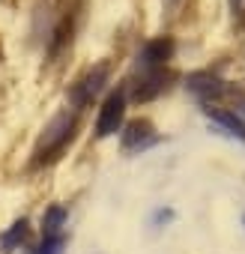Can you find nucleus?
Returning a JSON list of instances; mask_svg holds the SVG:
<instances>
[{
	"mask_svg": "<svg viewBox=\"0 0 245 254\" xmlns=\"http://www.w3.org/2000/svg\"><path fill=\"white\" fill-rule=\"evenodd\" d=\"M75 117L69 114V111H60L48 126H45V132H42V138H39V144H36V150H33V156H36V165H42V162H51V159H57L63 150H66V144L75 138Z\"/></svg>",
	"mask_w": 245,
	"mask_h": 254,
	"instance_id": "1",
	"label": "nucleus"
},
{
	"mask_svg": "<svg viewBox=\"0 0 245 254\" xmlns=\"http://www.w3.org/2000/svg\"><path fill=\"white\" fill-rule=\"evenodd\" d=\"M122 117H126V93L122 90H114L105 102H102V111H99V120H96V138H111L122 129Z\"/></svg>",
	"mask_w": 245,
	"mask_h": 254,
	"instance_id": "2",
	"label": "nucleus"
},
{
	"mask_svg": "<svg viewBox=\"0 0 245 254\" xmlns=\"http://www.w3.org/2000/svg\"><path fill=\"white\" fill-rule=\"evenodd\" d=\"M105 81H108V66L102 63V66L90 69L81 81H75V84H72L69 99H72L78 108H87V105H93V99H96V93L102 90V84H105Z\"/></svg>",
	"mask_w": 245,
	"mask_h": 254,
	"instance_id": "3",
	"label": "nucleus"
},
{
	"mask_svg": "<svg viewBox=\"0 0 245 254\" xmlns=\"http://www.w3.org/2000/svg\"><path fill=\"white\" fill-rule=\"evenodd\" d=\"M168 81H174V75L168 69H144L141 81L132 84V99L135 102H150V99H156L159 93H165L171 87Z\"/></svg>",
	"mask_w": 245,
	"mask_h": 254,
	"instance_id": "4",
	"label": "nucleus"
},
{
	"mask_svg": "<svg viewBox=\"0 0 245 254\" xmlns=\"http://www.w3.org/2000/svg\"><path fill=\"white\" fill-rule=\"evenodd\" d=\"M174 39L171 36H159V39H150L141 54H138V66L141 69H165V63L174 57Z\"/></svg>",
	"mask_w": 245,
	"mask_h": 254,
	"instance_id": "5",
	"label": "nucleus"
},
{
	"mask_svg": "<svg viewBox=\"0 0 245 254\" xmlns=\"http://www.w3.org/2000/svg\"><path fill=\"white\" fill-rule=\"evenodd\" d=\"M185 87L200 99H218L224 93V81L218 75H212V72H191L185 78Z\"/></svg>",
	"mask_w": 245,
	"mask_h": 254,
	"instance_id": "6",
	"label": "nucleus"
},
{
	"mask_svg": "<svg viewBox=\"0 0 245 254\" xmlns=\"http://www.w3.org/2000/svg\"><path fill=\"white\" fill-rule=\"evenodd\" d=\"M203 114H206L212 123H218L227 135H233V138L245 141V120H242V117H236L233 111H224V108H212V105H206V108H203Z\"/></svg>",
	"mask_w": 245,
	"mask_h": 254,
	"instance_id": "7",
	"label": "nucleus"
},
{
	"mask_svg": "<svg viewBox=\"0 0 245 254\" xmlns=\"http://www.w3.org/2000/svg\"><path fill=\"white\" fill-rule=\"evenodd\" d=\"M153 141V123L150 120H132L129 126H126V132H122V147L126 150H141V147H147Z\"/></svg>",
	"mask_w": 245,
	"mask_h": 254,
	"instance_id": "8",
	"label": "nucleus"
},
{
	"mask_svg": "<svg viewBox=\"0 0 245 254\" xmlns=\"http://www.w3.org/2000/svg\"><path fill=\"white\" fill-rule=\"evenodd\" d=\"M66 221V209L63 206H48L42 215V233L45 236H60V227Z\"/></svg>",
	"mask_w": 245,
	"mask_h": 254,
	"instance_id": "9",
	"label": "nucleus"
},
{
	"mask_svg": "<svg viewBox=\"0 0 245 254\" xmlns=\"http://www.w3.org/2000/svg\"><path fill=\"white\" fill-rule=\"evenodd\" d=\"M24 236H27V221L21 218V221H15V224H12V230H6L3 236H0V245H3L6 251H12L18 242H24Z\"/></svg>",
	"mask_w": 245,
	"mask_h": 254,
	"instance_id": "10",
	"label": "nucleus"
},
{
	"mask_svg": "<svg viewBox=\"0 0 245 254\" xmlns=\"http://www.w3.org/2000/svg\"><path fill=\"white\" fill-rule=\"evenodd\" d=\"M63 248H66V239L63 236H45L42 245L33 254H63Z\"/></svg>",
	"mask_w": 245,
	"mask_h": 254,
	"instance_id": "11",
	"label": "nucleus"
},
{
	"mask_svg": "<svg viewBox=\"0 0 245 254\" xmlns=\"http://www.w3.org/2000/svg\"><path fill=\"white\" fill-rule=\"evenodd\" d=\"M227 3H230V12H233V15H239V12L245 9V0H227Z\"/></svg>",
	"mask_w": 245,
	"mask_h": 254,
	"instance_id": "12",
	"label": "nucleus"
},
{
	"mask_svg": "<svg viewBox=\"0 0 245 254\" xmlns=\"http://www.w3.org/2000/svg\"><path fill=\"white\" fill-rule=\"evenodd\" d=\"M165 3H168V6H171V3H177V0H165Z\"/></svg>",
	"mask_w": 245,
	"mask_h": 254,
	"instance_id": "13",
	"label": "nucleus"
}]
</instances>
